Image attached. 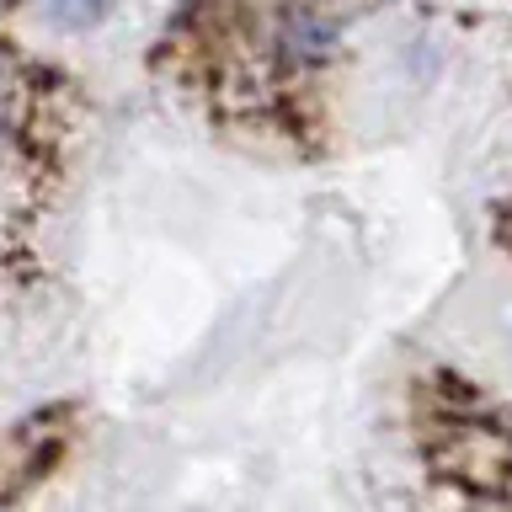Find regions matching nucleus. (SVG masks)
Instances as JSON below:
<instances>
[{
    "label": "nucleus",
    "instance_id": "1",
    "mask_svg": "<svg viewBox=\"0 0 512 512\" xmlns=\"http://www.w3.org/2000/svg\"><path fill=\"white\" fill-rule=\"evenodd\" d=\"M43 11L54 16L59 27L86 32V27H96V22H102V16L112 11V0H43Z\"/></svg>",
    "mask_w": 512,
    "mask_h": 512
}]
</instances>
